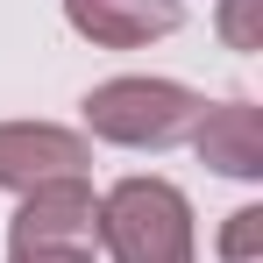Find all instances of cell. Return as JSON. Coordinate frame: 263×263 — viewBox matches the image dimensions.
I'll use <instances>...</instances> for the list:
<instances>
[{"instance_id":"3","label":"cell","mask_w":263,"mask_h":263,"mask_svg":"<svg viewBox=\"0 0 263 263\" xmlns=\"http://www.w3.org/2000/svg\"><path fill=\"white\" fill-rule=\"evenodd\" d=\"M92 149L79 128H57V121H0V185L7 192H36L57 178H86Z\"/></svg>"},{"instance_id":"2","label":"cell","mask_w":263,"mask_h":263,"mask_svg":"<svg viewBox=\"0 0 263 263\" xmlns=\"http://www.w3.org/2000/svg\"><path fill=\"white\" fill-rule=\"evenodd\" d=\"M206 100L178 79H107L86 92V128L121 149H171L199 128Z\"/></svg>"},{"instance_id":"4","label":"cell","mask_w":263,"mask_h":263,"mask_svg":"<svg viewBox=\"0 0 263 263\" xmlns=\"http://www.w3.org/2000/svg\"><path fill=\"white\" fill-rule=\"evenodd\" d=\"M92 235H100V199L86 178H57V185L22 192L14 249H92Z\"/></svg>"},{"instance_id":"9","label":"cell","mask_w":263,"mask_h":263,"mask_svg":"<svg viewBox=\"0 0 263 263\" xmlns=\"http://www.w3.org/2000/svg\"><path fill=\"white\" fill-rule=\"evenodd\" d=\"M7 263H92V249H14Z\"/></svg>"},{"instance_id":"5","label":"cell","mask_w":263,"mask_h":263,"mask_svg":"<svg viewBox=\"0 0 263 263\" xmlns=\"http://www.w3.org/2000/svg\"><path fill=\"white\" fill-rule=\"evenodd\" d=\"M64 22L100 50H142L185 22L178 0H64Z\"/></svg>"},{"instance_id":"8","label":"cell","mask_w":263,"mask_h":263,"mask_svg":"<svg viewBox=\"0 0 263 263\" xmlns=\"http://www.w3.org/2000/svg\"><path fill=\"white\" fill-rule=\"evenodd\" d=\"M220 263H263V206H242L220 228Z\"/></svg>"},{"instance_id":"7","label":"cell","mask_w":263,"mask_h":263,"mask_svg":"<svg viewBox=\"0 0 263 263\" xmlns=\"http://www.w3.org/2000/svg\"><path fill=\"white\" fill-rule=\"evenodd\" d=\"M214 29L228 50H263V0H220Z\"/></svg>"},{"instance_id":"1","label":"cell","mask_w":263,"mask_h":263,"mask_svg":"<svg viewBox=\"0 0 263 263\" xmlns=\"http://www.w3.org/2000/svg\"><path fill=\"white\" fill-rule=\"evenodd\" d=\"M114 263H192V206L171 178H121L100 199V235Z\"/></svg>"},{"instance_id":"6","label":"cell","mask_w":263,"mask_h":263,"mask_svg":"<svg viewBox=\"0 0 263 263\" xmlns=\"http://www.w3.org/2000/svg\"><path fill=\"white\" fill-rule=\"evenodd\" d=\"M192 142H199V157H206L214 171H228V178H263V114L249 107V100L206 107L199 128H192Z\"/></svg>"}]
</instances>
